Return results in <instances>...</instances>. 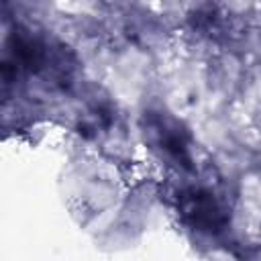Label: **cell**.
<instances>
[{
	"instance_id": "6da1fadb",
	"label": "cell",
	"mask_w": 261,
	"mask_h": 261,
	"mask_svg": "<svg viewBox=\"0 0 261 261\" xmlns=\"http://www.w3.org/2000/svg\"><path fill=\"white\" fill-rule=\"evenodd\" d=\"M184 210L198 226H214L216 220H220V210L216 202L212 200L210 194H204V192H194L188 198V204Z\"/></svg>"
}]
</instances>
